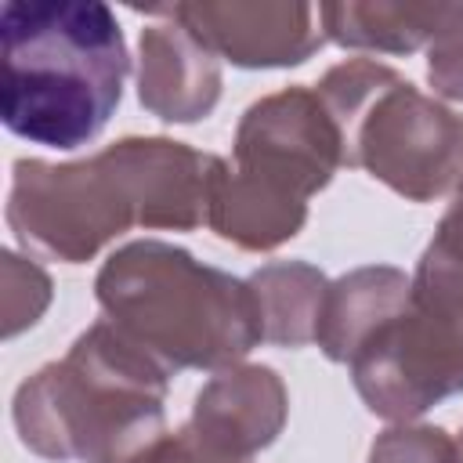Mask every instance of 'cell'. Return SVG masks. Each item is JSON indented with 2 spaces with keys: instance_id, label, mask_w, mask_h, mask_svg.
Returning <instances> with one entry per match:
<instances>
[{
  "instance_id": "6da1fadb",
  "label": "cell",
  "mask_w": 463,
  "mask_h": 463,
  "mask_svg": "<svg viewBox=\"0 0 463 463\" xmlns=\"http://www.w3.org/2000/svg\"><path fill=\"white\" fill-rule=\"evenodd\" d=\"M224 170L221 156L170 137H123L72 163L18 159L7 224L25 250L83 264L130 228H199Z\"/></svg>"
},
{
  "instance_id": "7a4b0ae2",
  "label": "cell",
  "mask_w": 463,
  "mask_h": 463,
  "mask_svg": "<svg viewBox=\"0 0 463 463\" xmlns=\"http://www.w3.org/2000/svg\"><path fill=\"white\" fill-rule=\"evenodd\" d=\"M0 116L43 148L72 152L112 119L130 54L98 0H11L0 7Z\"/></svg>"
},
{
  "instance_id": "3957f363",
  "label": "cell",
  "mask_w": 463,
  "mask_h": 463,
  "mask_svg": "<svg viewBox=\"0 0 463 463\" xmlns=\"http://www.w3.org/2000/svg\"><path fill=\"white\" fill-rule=\"evenodd\" d=\"M170 373L109 318L36 369L14 394V427L51 463H137L166 438Z\"/></svg>"
},
{
  "instance_id": "277c9868",
  "label": "cell",
  "mask_w": 463,
  "mask_h": 463,
  "mask_svg": "<svg viewBox=\"0 0 463 463\" xmlns=\"http://www.w3.org/2000/svg\"><path fill=\"white\" fill-rule=\"evenodd\" d=\"M94 297L105 318L170 376L181 369L221 373L264 344L250 282L163 239L119 246L101 264Z\"/></svg>"
},
{
  "instance_id": "5b68a950",
  "label": "cell",
  "mask_w": 463,
  "mask_h": 463,
  "mask_svg": "<svg viewBox=\"0 0 463 463\" xmlns=\"http://www.w3.org/2000/svg\"><path fill=\"white\" fill-rule=\"evenodd\" d=\"M315 90L340 130L344 166L365 170L409 203H430L463 184V116L391 65L347 58Z\"/></svg>"
},
{
  "instance_id": "8992f818",
  "label": "cell",
  "mask_w": 463,
  "mask_h": 463,
  "mask_svg": "<svg viewBox=\"0 0 463 463\" xmlns=\"http://www.w3.org/2000/svg\"><path fill=\"white\" fill-rule=\"evenodd\" d=\"M347 365L369 412L391 423H412L463 394V275L423 253L409 304Z\"/></svg>"
},
{
  "instance_id": "52a82bcc",
  "label": "cell",
  "mask_w": 463,
  "mask_h": 463,
  "mask_svg": "<svg viewBox=\"0 0 463 463\" xmlns=\"http://www.w3.org/2000/svg\"><path fill=\"white\" fill-rule=\"evenodd\" d=\"M235 174L307 203L344 166L340 130L311 87H286L253 101L235 130Z\"/></svg>"
},
{
  "instance_id": "ba28073f",
  "label": "cell",
  "mask_w": 463,
  "mask_h": 463,
  "mask_svg": "<svg viewBox=\"0 0 463 463\" xmlns=\"http://www.w3.org/2000/svg\"><path fill=\"white\" fill-rule=\"evenodd\" d=\"M188 25L217 58L239 69H289L307 61L322 43L318 7L289 0H228V4H159Z\"/></svg>"
},
{
  "instance_id": "9c48e42d",
  "label": "cell",
  "mask_w": 463,
  "mask_h": 463,
  "mask_svg": "<svg viewBox=\"0 0 463 463\" xmlns=\"http://www.w3.org/2000/svg\"><path fill=\"white\" fill-rule=\"evenodd\" d=\"M289 416V394L271 365H228L213 373L195 394L188 430L232 463H253Z\"/></svg>"
},
{
  "instance_id": "30bf717a",
  "label": "cell",
  "mask_w": 463,
  "mask_h": 463,
  "mask_svg": "<svg viewBox=\"0 0 463 463\" xmlns=\"http://www.w3.org/2000/svg\"><path fill=\"white\" fill-rule=\"evenodd\" d=\"M159 22L141 29L137 43V98L163 123H199L221 101V58L159 4L148 7Z\"/></svg>"
},
{
  "instance_id": "8fae6325",
  "label": "cell",
  "mask_w": 463,
  "mask_h": 463,
  "mask_svg": "<svg viewBox=\"0 0 463 463\" xmlns=\"http://www.w3.org/2000/svg\"><path fill=\"white\" fill-rule=\"evenodd\" d=\"M326 40L354 51L409 54L463 29V4H409V0H347L318 4Z\"/></svg>"
},
{
  "instance_id": "7c38bea8",
  "label": "cell",
  "mask_w": 463,
  "mask_h": 463,
  "mask_svg": "<svg viewBox=\"0 0 463 463\" xmlns=\"http://www.w3.org/2000/svg\"><path fill=\"white\" fill-rule=\"evenodd\" d=\"M409 293L412 279L391 264H369L333 279L315 344L329 362H351L362 344L409 304Z\"/></svg>"
},
{
  "instance_id": "4fadbf2b",
  "label": "cell",
  "mask_w": 463,
  "mask_h": 463,
  "mask_svg": "<svg viewBox=\"0 0 463 463\" xmlns=\"http://www.w3.org/2000/svg\"><path fill=\"white\" fill-rule=\"evenodd\" d=\"M307 221V203L289 199L282 192H271L232 166L221 174L213 199H210V217L206 224L232 246L239 250H275L289 242Z\"/></svg>"
},
{
  "instance_id": "5bb4252c",
  "label": "cell",
  "mask_w": 463,
  "mask_h": 463,
  "mask_svg": "<svg viewBox=\"0 0 463 463\" xmlns=\"http://www.w3.org/2000/svg\"><path fill=\"white\" fill-rule=\"evenodd\" d=\"M246 282L257 297L260 326H264L268 344H279V347L315 344L326 289H329V279L315 264L275 260V264L257 268Z\"/></svg>"
},
{
  "instance_id": "9a60e30c",
  "label": "cell",
  "mask_w": 463,
  "mask_h": 463,
  "mask_svg": "<svg viewBox=\"0 0 463 463\" xmlns=\"http://www.w3.org/2000/svg\"><path fill=\"white\" fill-rule=\"evenodd\" d=\"M0 286H4L0 289V297H4V336L11 340L22 329L36 326L40 315L47 311L51 275L36 260H29L14 250H4L0 253Z\"/></svg>"
},
{
  "instance_id": "2e32d148",
  "label": "cell",
  "mask_w": 463,
  "mask_h": 463,
  "mask_svg": "<svg viewBox=\"0 0 463 463\" xmlns=\"http://www.w3.org/2000/svg\"><path fill=\"white\" fill-rule=\"evenodd\" d=\"M369 463H459V452L441 427L391 423L383 434H376Z\"/></svg>"
},
{
  "instance_id": "e0dca14e",
  "label": "cell",
  "mask_w": 463,
  "mask_h": 463,
  "mask_svg": "<svg viewBox=\"0 0 463 463\" xmlns=\"http://www.w3.org/2000/svg\"><path fill=\"white\" fill-rule=\"evenodd\" d=\"M427 80L438 98L463 101V29L427 47Z\"/></svg>"
},
{
  "instance_id": "ac0fdd59",
  "label": "cell",
  "mask_w": 463,
  "mask_h": 463,
  "mask_svg": "<svg viewBox=\"0 0 463 463\" xmlns=\"http://www.w3.org/2000/svg\"><path fill=\"white\" fill-rule=\"evenodd\" d=\"M423 253H430L434 260H441V264H449L452 271L463 275V184L452 192V203H449L434 239Z\"/></svg>"
},
{
  "instance_id": "d6986e66",
  "label": "cell",
  "mask_w": 463,
  "mask_h": 463,
  "mask_svg": "<svg viewBox=\"0 0 463 463\" xmlns=\"http://www.w3.org/2000/svg\"><path fill=\"white\" fill-rule=\"evenodd\" d=\"M137 463H232V459L210 452V449L188 430V423H184L177 434H166L156 449H148Z\"/></svg>"
},
{
  "instance_id": "ffe728a7",
  "label": "cell",
  "mask_w": 463,
  "mask_h": 463,
  "mask_svg": "<svg viewBox=\"0 0 463 463\" xmlns=\"http://www.w3.org/2000/svg\"><path fill=\"white\" fill-rule=\"evenodd\" d=\"M456 452H459V463H463V430H459V438H456Z\"/></svg>"
}]
</instances>
